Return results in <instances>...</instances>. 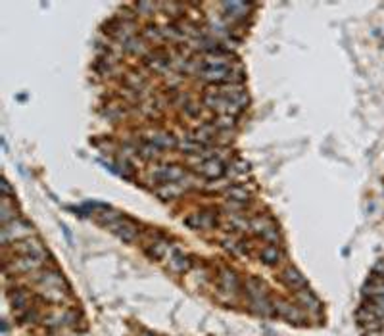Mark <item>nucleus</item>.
I'll use <instances>...</instances> for the list:
<instances>
[{"label":"nucleus","instance_id":"obj_21","mask_svg":"<svg viewBox=\"0 0 384 336\" xmlns=\"http://www.w3.org/2000/svg\"><path fill=\"white\" fill-rule=\"evenodd\" d=\"M167 250H169V244H167V240H152L146 248H144V252H146V256L150 257V259H156V261H160L161 257L167 254Z\"/></svg>","mask_w":384,"mask_h":336},{"label":"nucleus","instance_id":"obj_2","mask_svg":"<svg viewBox=\"0 0 384 336\" xmlns=\"http://www.w3.org/2000/svg\"><path fill=\"white\" fill-rule=\"evenodd\" d=\"M0 231H2L0 238H2V244H4V246H10V244H14V242L29 238V236H33V232H35L33 231V225L29 223V221H25V219H21V217L10 221L8 225H2Z\"/></svg>","mask_w":384,"mask_h":336},{"label":"nucleus","instance_id":"obj_18","mask_svg":"<svg viewBox=\"0 0 384 336\" xmlns=\"http://www.w3.org/2000/svg\"><path fill=\"white\" fill-rule=\"evenodd\" d=\"M123 48L127 50L129 54H133V56L146 58L148 54H150V44H148L142 37H133V39H129L127 42L123 44Z\"/></svg>","mask_w":384,"mask_h":336},{"label":"nucleus","instance_id":"obj_25","mask_svg":"<svg viewBox=\"0 0 384 336\" xmlns=\"http://www.w3.org/2000/svg\"><path fill=\"white\" fill-rule=\"evenodd\" d=\"M136 154H138V156H140L142 160L150 161V160H158V158H160L163 152H161L158 146H154V144H150V142H144L142 146H140V148L136 150Z\"/></svg>","mask_w":384,"mask_h":336},{"label":"nucleus","instance_id":"obj_27","mask_svg":"<svg viewBox=\"0 0 384 336\" xmlns=\"http://www.w3.org/2000/svg\"><path fill=\"white\" fill-rule=\"evenodd\" d=\"M133 8H135L136 16L150 17V16H154L156 8H160V4H154V2H138V4H133Z\"/></svg>","mask_w":384,"mask_h":336},{"label":"nucleus","instance_id":"obj_31","mask_svg":"<svg viewBox=\"0 0 384 336\" xmlns=\"http://www.w3.org/2000/svg\"><path fill=\"white\" fill-rule=\"evenodd\" d=\"M373 275H375V277L384 279V257H382V259H378V261L373 265Z\"/></svg>","mask_w":384,"mask_h":336},{"label":"nucleus","instance_id":"obj_11","mask_svg":"<svg viewBox=\"0 0 384 336\" xmlns=\"http://www.w3.org/2000/svg\"><path fill=\"white\" fill-rule=\"evenodd\" d=\"M192 267V259L188 254H184L183 250H171L169 254V269L173 273H179V275H184L188 273Z\"/></svg>","mask_w":384,"mask_h":336},{"label":"nucleus","instance_id":"obj_3","mask_svg":"<svg viewBox=\"0 0 384 336\" xmlns=\"http://www.w3.org/2000/svg\"><path fill=\"white\" fill-rule=\"evenodd\" d=\"M273 315L288 321L292 325H302V321L305 319V313L300 305L290 304L288 300H282V298L273 300Z\"/></svg>","mask_w":384,"mask_h":336},{"label":"nucleus","instance_id":"obj_8","mask_svg":"<svg viewBox=\"0 0 384 336\" xmlns=\"http://www.w3.org/2000/svg\"><path fill=\"white\" fill-rule=\"evenodd\" d=\"M294 298H296L298 305L307 313H319L321 309H323L319 298L315 296L307 286L302 288V290H296V292H294Z\"/></svg>","mask_w":384,"mask_h":336},{"label":"nucleus","instance_id":"obj_30","mask_svg":"<svg viewBox=\"0 0 384 336\" xmlns=\"http://www.w3.org/2000/svg\"><path fill=\"white\" fill-rule=\"evenodd\" d=\"M184 223L188 225L190 229H194V231H198V229H202V217H200V211L198 213H190V215L184 217Z\"/></svg>","mask_w":384,"mask_h":336},{"label":"nucleus","instance_id":"obj_28","mask_svg":"<svg viewBox=\"0 0 384 336\" xmlns=\"http://www.w3.org/2000/svg\"><path fill=\"white\" fill-rule=\"evenodd\" d=\"M234 121H236V117H234V115L219 113V117H217V119L213 121V125H215L217 131H229V129L234 127Z\"/></svg>","mask_w":384,"mask_h":336},{"label":"nucleus","instance_id":"obj_24","mask_svg":"<svg viewBox=\"0 0 384 336\" xmlns=\"http://www.w3.org/2000/svg\"><path fill=\"white\" fill-rule=\"evenodd\" d=\"M229 14L227 16L231 17H246V14H248V10L252 8V4H246V2H225V4H221Z\"/></svg>","mask_w":384,"mask_h":336},{"label":"nucleus","instance_id":"obj_14","mask_svg":"<svg viewBox=\"0 0 384 336\" xmlns=\"http://www.w3.org/2000/svg\"><path fill=\"white\" fill-rule=\"evenodd\" d=\"M198 173L206 179H219L225 173V165L219 158H208L198 165Z\"/></svg>","mask_w":384,"mask_h":336},{"label":"nucleus","instance_id":"obj_12","mask_svg":"<svg viewBox=\"0 0 384 336\" xmlns=\"http://www.w3.org/2000/svg\"><path fill=\"white\" fill-rule=\"evenodd\" d=\"M144 64L148 65L150 69H154V71H163L171 64V54H167L165 50L156 48V50H150V54L144 58Z\"/></svg>","mask_w":384,"mask_h":336},{"label":"nucleus","instance_id":"obj_15","mask_svg":"<svg viewBox=\"0 0 384 336\" xmlns=\"http://www.w3.org/2000/svg\"><path fill=\"white\" fill-rule=\"evenodd\" d=\"M244 290H246V294H248L250 302H252V300H259V298L269 296L265 282L261 279H257V277H248L246 282H244Z\"/></svg>","mask_w":384,"mask_h":336},{"label":"nucleus","instance_id":"obj_6","mask_svg":"<svg viewBox=\"0 0 384 336\" xmlns=\"http://www.w3.org/2000/svg\"><path fill=\"white\" fill-rule=\"evenodd\" d=\"M279 279H280V282H282L288 290H292V292L302 290V288L307 286V279H305L302 273L298 271L294 265H288V267H284V269L280 271Z\"/></svg>","mask_w":384,"mask_h":336},{"label":"nucleus","instance_id":"obj_4","mask_svg":"<svg viewBox=\"0 0 384 336\" xmlns=\"http://www.w3.org/2000/svg\"><path fill=\"white\" fill-rule=\"evenodd\" d=\"M12 246V252H14V256H40V257H46V250H44V244H42V240L37 238L35 234L33 236H29V238H23L19 240V242H14V244H10ZM8 248V246H6Z\"/></svg>","mask_w":384,"mask_h":336},{"label":"nucleus","instance_id":"obj_26","mask_svg":"<svg viewBox=\"0 0 384 336\" xmlns=\"http://www.w3.org/2000/svg\"><path fill=\"white\" fill-rule=\"evenodd\" d=\"M17 315V323L19 325H29V323H35V321H42V317H40L39 309L33 305V307H29V309H25V311L21 313H16Z\"/></svg>","mask_w":384,"mask_h":336},{"label":"nucleus","instance_id":"obj_22","mask_svg":"<svg viewBox=\"0 0 384 336\" xmlns=\"http://www.w3.org/2000/svg\"><path fill=\"white\" fill-rule=\"evenodd\" d=\"M183 190L184 188L179 183H165L156 188V194L160 196L161 200H173V198H177Z\"/></svg>","mask_w":384,"mask_h":336},{"label":"nucleus","instance_id":"obj_9","mask_svg":"<svg viewBox=\"0 0 384 336\" xmlns=\"http://www.w3.org/2000/svg\"><path fill=\"white\" fill-rule=\"evenodd\" d=\"M8 300H10V305L14 307L16 313H21V311H25V309H29V307H33V304H31L33 294L27 288H14L12 292H8Z\"/></svg>","mask_w":384,"mask_h":336},{"label":"nucleus","instance_id":"obj_13","mask_svg":"<svg viewBox=\"0 0 384 336\" xmlns=\"http://www.w3.org/2000/svg\"><path fill=\"white\" fill-rule=\"evenodd\" d=\"M217 280H219V288H221L223 292H227V294H236V292H238V288H240L238 275L232 271V269H229V267L221 269Z\"/></svg>","mask_w":384,"mask_h":336},{"label":"nucleus","instance_id":"obj_17","mask_svg":"<svg viewBox=\"0 0 384 336\" xmlns=\"http://www.w3.org/2000/svg\"><path fill=\"white\" fill-rule=\"evenodd\" d=\"M14 219H17L16 200L12 196H2V202H0V223L8 225Z\"/></svg>","mask_w":384,"mask_h":336},{"label":"nucleus","instance_id":"obj_10","mask_svg":"<svg viewBox=\"0 0 384 336\" xmlns=\"http://www.w3.org/2000/svg\"><path fill=\"white\" fill-rule=\"evenodd\" d=\"M146 142L158 146L160 150H171V148H177L179 140L173 133H167V131H150L146 135Z\"/></svg>","mask_w":384,"mask_h":336},{"label":"nucleus","instance_id":"obj_19","mask_svg":"<svg viewBox=\"0 0 384 336\" xmlns=\"http://www.w3.org/2000/svg\"><path fill=\"white\" fill-rule=\"evenodd\" d=\"M215 133H217V129L213 123H202L200 127L192 131L190 138H194L196 142H200V144H208L209 140L215 138Z\"/></svg>","mask_w":384,"mask_h":336},{"label":"nucleus","instance_id":"obj_7","mask_svg":"<svg viewBox=\"0 0 384 336\" xmlns=\"http://www.w3.org/2000/svg\"><path fill=\"white\" fill-rule=\"evenodd\" d=\"M152 177L156 181H160L161 184L165 183H181L184 177H186V171L179 165H161L156 171H152Z\"/></svg>","mask_w":384,"mask_h":336},{"label":"nucleus","instance_id":"obj_1","mask_svg":"<svg viewBox=\"0 0 384 336\" xmlns=\"http://www.w3.org/2000/svg\"><path fill=\"white\" fill-rule=\"evenodd\" d=\"M46 263V257L40 256H14L4 259V273L6 277L12 275H29V273L40 271Z\"/></svg>","mask_w":384,"mask_h":336},{"label":"nucleus","instance_id":"obj_16","mask_svg":"<svg viewBox=\"0 0 384 336\" xmlns=\"http://www.w3.org/2000/svg\"><path fill=\"white\" fill-rule=\"evenodd\" d=\"M259 259H261V263L267 265V267H275V265H279L280 259H282V250H280L277 244H267V246H263L261 252H259Z\"/></svg>","mask_w":384,"mask_h":336},{"label":"nucleus","instance_id":"obj_5","mask_svg":"<svg viewBox=\"0 0 384 336\" xmlns=\"http://www.w3.org/2000/svg\"><path fill=\"white\" fill-rule=\"evenodd\" d=\"M108 229L123 242H135L138 238V225L133 223L127 217H117Z\"/></svg>","mask_w":384,"mask_h":336},{"label":"nucleus","instance_id":"obj_20","mask_svg":"<svg viewBox=\"0 0 384 336\" xmlns=\"http://www.w3.org/2000/svg\"><path fill=\"white\" fill-rule=\"evenodd\" d=\"M225 196H227V200L234 202V204H246L250 200V190L246 186L232 184L229 188H225Z\"/></svg>","mask_w":384,"mask_h":336},{"label":"nucleus","instance_id":"obj_29","mask_svg":"<svg viewBox=\"0 0 384 336\" xmlns=\"http://www.w3.org/2000/svg\"><path fill=\"white\" fill-rule=\"evenodd\" d=\"M261 238H263L265 242H269V244H277V246H279L280 234H279V229H277V225H273L269 231H265L263 234H261Z\"/></svg>","mask_w":384,"mask_h":336},{"label":"nucleus","instance_id":"obj_23","mask_svg":"<svg viewBox=\"0 0 384 336\" xmlns=\"http://www.w3.org/2000/svg\"><path fill=\"white\" fill-rule=\"evenodd\" d=\"M273 219L271 217H267V215H257L254 217L252 221H250V231L254 232V234H257V236H261L265 231H269L273 227Z\"/></svg>","mask_w":384,"mask_h":336}]
</instances>
